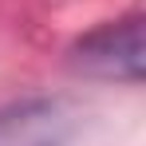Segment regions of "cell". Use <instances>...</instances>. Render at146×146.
Returning a JSON list of instances; mask_svg holds the SVG:
<instances>
[{"instance_id": "obj_1", "label": "cell", "mask_w": 146, "mask_h": 146, "mask_svg": "<svg viewBox=\"0 0 146 146\" xmlns=\"http://www.w3.org/2000/svg\"><path fill=\"white\" fill-rule=\"evenodd\" d=\"M142 16H126L115 24H103L95 32H87L71 48V67L95 79H126L138 83L142 79Z\"/></svg>"}]
</instances>
